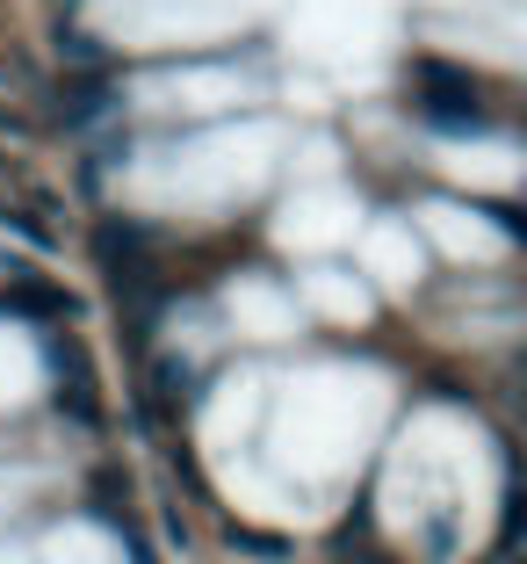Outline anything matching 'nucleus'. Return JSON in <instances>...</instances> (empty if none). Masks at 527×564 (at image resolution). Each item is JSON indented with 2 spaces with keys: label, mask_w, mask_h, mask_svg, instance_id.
<instances>
[{
  "label": "nucleus",
  "mask_w": 527,
  "mask_h": 564,
  "mask_svg": "<svg viewBox=\"0 0 527 564\" xmlns=\"http://www.w3.org/2000/svg\"><path fill=\"white\" fill-rule=\"evenodd\" d=\"M413 101H419V117H427L441 138H477L484 131V117H477V80H470L462 66L427 58V66L413 73Z\"/></svg>",
  "instance_id": "f257e3e1"
},
{
  "label": "nucleus",
  "mask_w": 527,
  "mask_h": 564,
  "mask_svg": "<svg viewBox=\"0 0 527 564\" xmlns=\"http://www.w3.org/2000/svg\"><path fill=\"white\" fill-rule=\"evenodd\" d=\"M51 383H58V405H66L80 427H95L101 420V399H95V369H87V355L73 348V340H58L51 348Z\"/></svg>",
  "instance_id": "f03ea898"
},
{
  "label": "nucleus",
  "mask_w": 527,
  "mask_h": 564,
  "mask_svg": "<svg viewBox=\"0 0 527 564\" xmlns=\"http://www.w3.org/2000/svg\"><path fill=\"white\" fill-rule=\"evenodd\" d=\"M239 550H253V557H282V543H267V535H231Z\"/></svg>",
  "instance_id": "7ed1b4c3"
},
{
  "label": "nucleus",
  "mask_w": 527,
  "mask_h": 564,
  "mask_svg": "<svg viewBox=\"0 0 527 564\" xmlns=\"http://www.w3.org/2000/svg\"><path fill=\"white\" fill-rule=\"evenodd\" d=\"M520 383H527V362H520Z\"/></svg>",
  "instance_id": "20e7f679"
}]
</instances>
